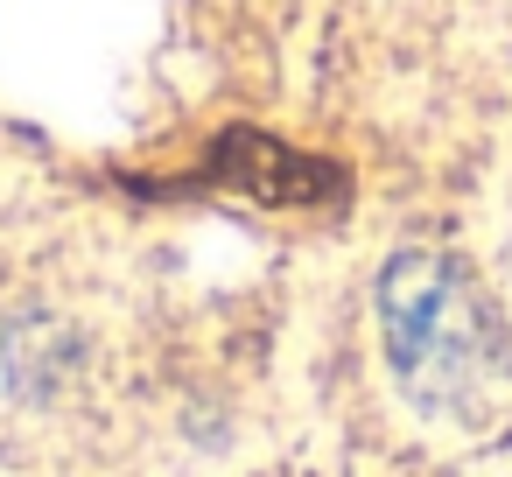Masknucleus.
<instances>
[{
	"label": "nucleus",
	"instance_id": "1",
	"mask_svg": "<svg viewBox=\"0 0 512 477\" xmlns=\"http://www.w3.org/2000/svg\"><path fill=\"white\" fill-rule=\"evenodd\" d=\"M379 337L421 407H470L498 379V323L477 281L442 253H400L379 274Z\"/></svg>",
	"mask_w": 512,
	"mask_h": 477
},
{
	"label": "nucleus",
	"instance_id": "2",
	"mask_svg": "<svg viewBox=\"0 0 512 477\" xmlns=\"http://www.w3.org/2000/svg\"><path fill=\"white\" fill-rule=\"evenodd\" d=\"M218 169H225L232 190H246V197H260V204H323V197L337 190V169H330V162H316V155H302V148H281V141H267V134H239V141L218 155Z\"/></svg>",
	"mask_w": 512,
	"mask_h": 477
}]
</instances>
